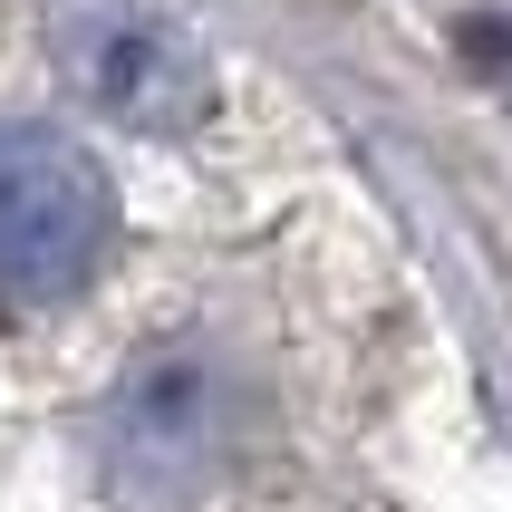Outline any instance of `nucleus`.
Returning <instances> with one entry per match:
<instances>
[{
    "label": "nucleus",
    "instance_id": "nucleus-1",
    "mask_svg": "<svg viewBox=\"0 0 512 512\" xmlns=\"http://www.w3.org/2000/svg\"><path fill=\"white\" fill-rule=\"evenodd\" d=\"M116 252V184L58 126H0V300L58 310Z\"/></svg>",
    "mask_w": 512,
    "mask_h": 512
},
{
    "label": "nucleus",
    "instance_id": "nucleus-2",
    "mask_svg": "<svg viewBox=\"0 0 512 512\" xmlns=\"http://www.w3.org/2000/svg\"><path fill=\"white\" fill-rule=\"evenodd\" d=\"M242 368L213 339H155L136 348L107 387V464L126 493H194L223 474L232 435H242Z\"/></svg>",
    "mask_w": 512,
    "mask_h": 512
},
{
    "label": "nucleus",
    "instance_id": "nucleus-3",
    "mask_svg": "<svg viewBox=\"0 0 512 512\" xmlns=\"http://www.w3.org/2000/svg\"><path fill=\"white\" fill-rule=\"evenodd\" d=\"M58 68L78 78L87 107L145 136H184L213 116V58L184 20L145 10V0H68L58 10Z\"/></svg>",
    "mask_w": 512,
    "mask_h": 512
}]
</instances>
